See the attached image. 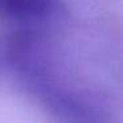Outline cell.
I'll use <instances>...</instances> for the list:
<instances>
[{"label":"cell","instance_id":"obj_1","mask_svg":"<svg viewBox=\"0 0 123 123\" xmlns=\"http://www.w3.org/2000/svg\"><path fill=\"white\" fill-rule=\"evenodd\" d=\"M64 12L61 0H0V23L36 27L61 19Z\"/></svg>","mask_w":123,"mask_h":123}]
</instances>
